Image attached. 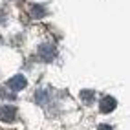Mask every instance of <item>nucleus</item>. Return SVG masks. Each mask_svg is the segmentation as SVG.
Segmentation results:
<instances>
[{"instance_id":"nucleus-1","label":"nucleus","mask_w":130,"mask_h":130,"mask_svg":"<svg viewBox=\"0 0 130 130\" xmlns=\"http://www.w3.org/2000/svg\"><path fill=\"white\" fill-rule=\"evenodd\" d=\"M7 88H11L13 92H19L26 88V77L24 75H13L9 81H7Z\"/></svg>"},{"instance_id":"nucleus-3","label":"nucleus","mask_w":130,"mask_h":130,"mask_svg":"<svg viewBox=\"0 0 130 130\" xmlns=\"http://www.w3.org/2000/svg\"><path fill=\"white\" fill-rule=\"evenodd\" d=\"M117 106V101L114 97H110V95H106V97H103L101 103H99V110L103 112V114H110L112 110H114Z\"/></svg>"},{"instance_id":"nucleus-7","label":"nucleus","mask_w":130,"mask_h":130,"mask_svg":"<svg viewBox=\"0 0 130 130\" xmlns=\"http://www.w3.org/2000/svg\"><path fill=\"white\" fill-rule=\"evenodd\" d=\"M97 130H112V126H110V125H99Z\"/></svg>"},{"instance_id":"nucleus-5","label":"nucleus","mask_w":130,"mask_h":130,"mask_svg":"<svg viewBox=\"0 0 130 130\" xmlns=\"http://www.w3.org/2000/svg\"><path fill=\"white\" fill-rule=\"evenodd\" d=\"M81 99L86 101V103H92V99H93V92H92V90H83V92H81Z\"/></svg>"},{"instance_id":"nucleus-2","label":"nucleus","mask_w":130,"mask_h":130,"mask_svg":"<svg viewBox=\"0 0 130 130\" xmlns=\"http://www.w3.org/2000/svg\"><path fill=\"white\" fill-rule=\"evenodd\" d=\"M17 117V108L11 106V105H6L0 108V119L6 121V123H11V121H15Z\"/></svg>"},{"instance_id":"nucleus-6","label":"nucleus","mask_w":130,"mask_h":130,"mask_svg":"<svg viewBox=\"0 0 130 130\" xmlns=\"http://www.w3.org/2000/svg\"><path fill=\"white\" fill-rule=\"evenodd\" d=\"M33 15H35V17H42V15H44V9L39 7V6H35V7H33Z\"/></svg>"},{"instance_id":"nucleus-4","label":"nucleus","mask_w":130,"mask_h":130,"mask_svg":"<svg viewBox=\"0 0 130 130\" xmlns=\"http://www.w3.org/2000/svg\"><path fill=\"white\" fill-rule=\"evenodd\" d=\"M39 53H40V57H44L46 60H51V59L55 57V46H51V44H44V46H40Z\"/></svg>"}]
</instances>
